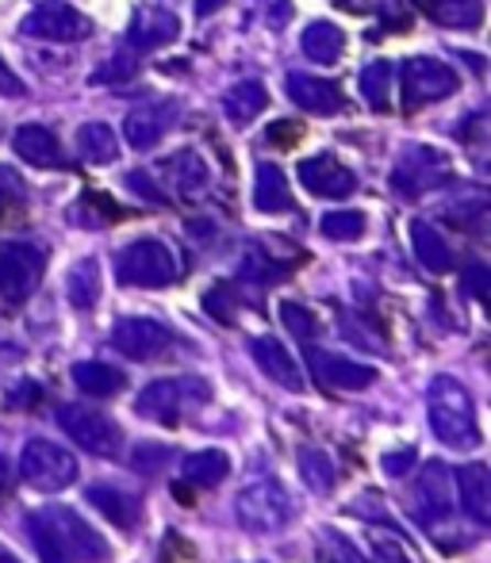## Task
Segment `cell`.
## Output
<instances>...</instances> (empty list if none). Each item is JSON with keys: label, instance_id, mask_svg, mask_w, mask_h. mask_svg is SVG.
<instances>
[{"label": "cell", "instance_id": "1", "mask_svg": "<svg viewBox=\"0 0 491 563\" xmlns=\"http://www.w3.org/2000/svg\"><path fill=\"white\" fill-rule=\"evenodd\" d=\"M426 418H430V430L438 433V441H446V445H454V449L480 445L477 407H472V395L461 379H454V376L430 379V391H426Z\"/></svg>", "mask_w": 491, "mask_h": 563}, {"label": "cell", "instance_id": "2", "mask_svg": "<svg viewBox=\"0 0 491 563\" xmlns=\"http://www.w3.org/2000/svg\"><path fill=\"white\" fill-rule=\"evenodd\" d=\"M211 402V387L200 376H165L150 379L134 399V410L157 426H181L188 415Z\"/></svg>", "mask_w": 491, "mask_h": 563}, {"label": "cell", "instance_id": "3", "mask_svg": "<svg viewBox=\"0 0 491 563\" xmlns=\"http://www.w3.org/2000/svg\"><path fill=\"white\" fill-rule=\"evenodd\" d=\"M177 253L162 238H139L116 257V276L127 288H170L177 280Z\"/></svg>", "mask_w": 491, "mask_h": 563}, {"label": "cell", "instance_id": "4", "mask_svg": "<svg viewBox=\"0 0 491 563\" xmlns=\"http://www.w3.org/2000/svg\"><path fill=\"white\" fill-rule=\"evenodd\" d=\"M234 518H239V526L253 537L281 533L292 521V498L276 479H258L239 490V498H234Z\"/></svg>", "mask_w": 491, "mask_h": 563}, {"label": "cell", "instance_id": "5", "mask_svg": "<svg viewBox=\"0 0 491 563\" xmlns=\"http://www.w3.org/2000/svg\"><path fill=\"white\" fill-rule=\"evenodd\" d=\"M58 426L66 430V438L74 445H81L85 452L100 460H120L123 456V430L100 410L85 407V402H66L58 410Z\"/></svg>", "mask_w": 491, "mask_h": 563}, {"label": "cell", "instance_id": "6", "mask_svg": "<svg viewBox=\"0 0 491 563\" xmlns=\"http://www.w3.org/2000/svg\"><path fill=\"white\" fill-rule=\"evenodd\" d=\"M449 180H454V162L441 150L407 146L392 169V192L403 196V200H418V196L434 192Z\"/></svg>", "mask_w": 491, "mask_h": 563}, {"label": "cell", "instance_id": "7", "mask_svg": "<svg viewBox=\"0 0 491 563\" xmlns=\"http://www.w3.org/2000/svg\"><path fill=\"white\" fill-rule=\"evenodd\" d=\"M20 475L28 487L43 490V495H54V490L74 487L77 479V460L69 449L54 445L46 438H31L20 452Z\"/></svg>", "mask_w": 491, "mask_h": 563}, {"label": "cell", "instance_id": "8", "mask_svg": "<svg viewBox=\"0 0 491 563\" xmlns=\"http://www.w3.org/2000/svg\"><path fill=\"white\" fill-rule=\"evenodd\" d=\"M46 273V253L31 242H8L0 245V303L20 307L35 296Z\"/></svg>", "mask_w": 491, "mask_h": 563}, {"label": "cell", "instance_id": "9", "mask_svg": "<svg viewBox=\"0 0 491 563\" xmlns=\"http://www.w3.org/2000/svg\"><path fill=\"white\" fill-rule=\"evenodd\" d=\"M20 35L43 38V43H81V38L92 35V20L85 12H77L74 4L43 0V4H35L23 15Z\"/></svg>", "mask_w": 491, "mask_h": 563}, {"label": "cell", "instance_id": "10", "mask_svg": "<svg viewBox=\"0 0 491 563\" xmlns=\"http://www.w3.org/2000/svg\"><path fill=\"white\" fill-rule=\"evenodd\" d=\"M400 85H403V104L415 112V108L438 104V100L454 97L457 74L438 58H411V62H403Z\"/></svg>", "mask_w": 491, "mask_h": 563}, {"label": "cell", "instance_id": "11", "mask_svg": "<svg viewBox=\"0 0 491 563\" xmlns=\"http://www.w3.org/2000/svg\"><path fill=\"white\" fill-rule=\"evenodd\" d=\"M43 518H46V526L54 529V537L62 541V549H66L74 560H85V563L112 560L108 541L77 510H69V506H51V510H43Z\"/></svg>", "mask_w": 491, "mask_h": 563}, {"label": "cell", "instance_id": "12", "mask_svg": "<svg viewBox=\"0 0 491 563\" xmlns=\"http://www.w3.org/2000/svg\"><path fill=\"white\" fill-rule=\"evenodd\" d=\"M108 341L131 361H157L173 345V330L157 319H120Z\"/></svg>", "mask_w": 491, "mask_h": 563}, {"label": "cell", "instance_id": "13", "mask_svg": "<svg viewBox=\"0 0 491 563\" xmlns=\"http://www.w3.org/2000/svg\"><path fill=\"white\" fill-rule=\"evenodd\" d=\"M454 514V475L446 464H426L415 479V518L423 526H438Z\"/></svg>", "mask_w": 491, "mask_h": 563}, {"label": "cell", "instance_id": "14", "mask_svg": "<svg viewBox=\"0 0 491 563\" xmlns=\"http://www.w3.org/2000/svg\"><path fill=\"white\" fill-rule=\"evenodd\" d=\"M299 180H304L307 192L323 196V200H346V196L358 192L353 169L330 154H315V157H307V162H299Z\"/></svg>", "mask_w": 491, "mask_h": 563}, {"label": "cell", "instance_id": "15", "mask_svg": "<svg viewBox=\"0 0 491 563\" xmlns=\"http://www.w3.org/2000/svg\"><path fill=\"white\" fill-rule=\"evenodd\" d=\"M181 35V20L170 12V8L162 4H139L131 15V27H127V46L131 51H162V46H170L173 38Z\"/></svg>", "mask_w": 491, "mask_h": 563}, {"label": "cell", "instance_id": "16", "mask_svg": "<svg viewBox=\"0 0 491 563\" xmlns=\"http://www.w3.org/2000/svg\"><path fill=\"white\" fill-rule=\"evenodd\" d=\"M177 115H181L177 100H150V104L134 108V112L123 119V139L131 142L134 150H154L157 142L170 134V126L177 123Z\"/></svg>", "mask_w": 491, "mask_h": 563}, {"label": "cell", "instance_id": "17", "mask_svg": "<svg viewBox=\"0 0 491 563\" xmlns=\"http://www.w3.org/2000/svg\"><path fill=\"white\" fill-rule=\"evenodd\" d=\"M312 372L330 391H365L369 384H377V368L350 361V356L323 353V349H312Z\"/></svg>", "mask_w": 491, "mask_h": 563}, {"label": "cell", "instance_id": "18", "mask_svg": "<svg viewBox=\"0 0 491 563\" xmlns=\"http://www.w3.org/2000/svg\"><path fill=\"white\" fill-rule=\"evenodd\" d=\"M250 353H253V364H258V368L265 372L276 387H284V391H304V387H307L299 361L276 338H253Z\"/></svg>", "mask_w": 491, "mask_h": 563}, {"label": "cell", "instance_id": "19", "mask_svg": "<svg viewBox=\"0 0 491 563\" xmlns=\"http://www.w3.org/2000/svg\"><path fill=\"white\" fill-rule=\"evenodd\" d=\"M284 92L296 108L312 115H335L342 112V89L327 77H315V74H288L284 81Z\"/></svg>", "mask_w": 491, "mask_h": 563}, {"label": "cell", "instance_id": "20", "mask_svg": "<svg viewBox=\"0 0 491 563\" xmlns=\"http://www.w3.org/2000/svg\"><path fill=\"white\" fill-rule=\"evenodd\" d=\"M454 490L461 498V510L469 514L477 526H491V472L488 464H469L457 472Z\"/></svg>", "mask_w": 491, "mask_h": 563}, {"label": "cell", "instance_id": "21", "mask_svg": "<svg viewBox=\"0 0 491 563\" xmlns=\"http://www.w3.org/2000/svg\"><path fill=\"white\" fill-rule=\"evenodd\" d=\"M12 150L35 169H62V146L58 134L43 123H23L12 139Z\"/></svg>", "mask_w": 491, "mask_h": 563}, {"label": "cell", "instance_id": "22", "mask_svg": "<svg viewBox=\"0 0 491 563\" xmlns=\"http://www.w3.org/2000/svg\"><path fill=\"white\" fill-rule=\"evenodd\" d=\"M411 250H415L418 265H423L426 273H449V268H454V250H449V242L441 238V230L434 223H426V219L411 223Z\"/></svg>", "mask_w": 491, "mask_h": 563}, {"label": "cell", "instance_id": "23", "mask_svg": "<svg viewBox=\"0 0 491 563\" xmlns=\"http://www.w3.org/2000/svg\"><path fill=\"white\" fill-rule=\"evenodd\" d=\"M227 472H231V460H227L223 449H200V452H188V456L181 460V479L196 490L219 487V483L227 479Z\"/></svg>", "mask_w": 491, "mask_h": 563}, {"label": "cell", "instance_id": "24", "mask_svg": "<svg viewBox=\"0 0 491 563\" xmlns=\"http://www.w3.org/2000/svg\"><path fill=\"white\" fill-rule=\"evenodd\" d=\"M299 51L315 62V66H330V62L342 58L346 51V31L330 20H315L307 23V31L299 35Z\"/></svg>", "mask_w": 491, "mask_h": 563}, {"label": "cell", "instance_id": "25", "mask_svg": "<svg viewBox=\"0 0 491 563\" xmlns=\"http://www.w3.org/2000/svg\"><path fill=\"white\" fill-rule=\"evenodd\" d=\"M165 173H170L173 188H177L185 200H196V196L208 192V162H204L196 150H181V154H173L170 162H165Z\"/></svg>", "mask_w": 491, "mask_h": 563}, {"label": "cell", "instance_id": "26", "mask_svg": "<svg viewBox=\"0 0 491 563\" xmlns=\"http://www.w3.org/2000/svg\"><path fill=\"white\" fill-rule=\"evenodd\" d=\"M253 208L265 211V216H281L292 208V188L276 165H258V177H253Z\"/></svg>", "mask_w": 491, "mask_h": 563}, {"label": "cell", "instance_id": "27", "mask_svg": "<svg viewBox=\"0 0 491 563\" xmlns=\"http://www.w3.org/2000/svg\"><path fill=\"white\" fill-rule=\"evenodd\" d=\"M426 15L441 27H457V31H472L484 23V4L480 0H418Z\"/></svg>", "mask_w": 491, "mask_h": 563}, {"label": "cell", "instance_id": "28", "mask_svg": "<svg viewBox=\"0 0 491 563\" xmlns=\"http://www.w3.org/2000/svg\"><path fill=\"white\" fill-rule=\"evenodd\" d=\"M265 108H269V89L261 81H239L223 92V112L231 123H239V126L253 123Z\"/></svg>", "mask_w": 491, "mask_h": 563}, {"label": "cell", "instance_id": "29", "mask_svg": "<svg viewBox=\"0 0 491 563\" xmlns=\"http://www.w3.org/2000/svg\"><path fill=\"white\" fill-rule=\"evenodd\" d=\"M85 498H89L92 510L105 514L112 526H120V529L139 526V498L127 495V490H120V487H89V495H85Z\"/></svg>", "mask_w": 491, "mask_h": 563}, {"label": "cell", "instance_id": "30", "mask_svg": "<svg viewBox=\"0 0 491 563\" xmlns=\"http://www.w3.org/2000/svg\"><path fill=\"white\" fill-rule=\"evenodd\" d=\"M66 299L77 311H92V307H97V299H100V261L97 257H81L66 273Z\"/></svg>", "mask_w": 491, "mask_h": 563}, {"label": "cell", "instance_id": "31", "mask_svg": "<svg viewBox=\"0 0 491 563\" xmlns=\"http://www.w3.org/2000/svg\"><path fill=\"white\" fill-rule=\"evenodd\" d=\"M77 154L89 165H112L120 154V139L108 123H85L77 126Z\"/></svg>", "mask_w": 491, "mask_h": 563}, {"label": "cell", "instance_id": "32", "mask_svg": "<svg viewBox=\"0 0 491 563\" xmlns=\"http://www.w3.org/2000/svg\"><path fill=\"white\" fill-rule=\"evenodd\" d=\"M74 384L81 387V391L97 395V399H108V395L120 391L127 379L120 368H112V364H105V361H81V364H74Z\"/></svg>", "mask_w": 491, "mask_h": 563}, {"label": "cell", "instance_id": "33", "mask_svg": "<svg viewBox=\"0 0 491 563\" xmlns=\"http://www.w3.org/2000/svg\"><path fill=\"white\" fill-rule=\"evenodd\" d=\"M392 81H395V69L392 62H369L365 69H361V92H365L369 108H377V112H388L392 108Z\"/></svg>", "mask_w": 491, "mask_h": 563}, {"label": "cell", "instance_id": "34", "mask_svg": "<svg viewBox=\"0 0 491 563\" xmlns=\"http://www.w3.org/2000/svg\"><path fill=\"white\" fill-rule=\"evenodd\" d=\"M299 475H304V483L315 495H330L338 479L335 464H330V456L323 449H299Z\"/></svg>", "mask_w": 491, "mask_h": 563}, {"label": "cell", "instance_id": "35", "mask_svg": "<svg viewBox=\"0 0 491 563\" xmlns=\"http://www.w3.org/2000/svg\"><path fill=\"white\" fill-rule=\"evenodd\" d=\"M319 230L330 242H358V238L365 234V216H361V211H327Z\"/></svg>", "mask_w": 491, "mask_h": 563}, {"label": "cell", "instance_id": "36", "mask_svg": "<svg viewBox=\"0 0 491 563\" xmlns=\"http://www.w3.org/2000/svg\"><path fill=\"white\" fill-rule=\"evenodd\" d=\"M28 529H31V541H35L39 560H43V563H74V556H69V552L62 549L58 537H54V529L46 526L43 514H35V518L28 521Z\"/></svg>", "mask_w": 491, "mask_h": 563}, {"label": "cell", "instance_id": "37", "mask_svg": "<svg viewBox=\"0 0 491 563\" xmlns=\"http://www.w3.org/2000/svg\"><path fill=\"white\" fill-rule=\"evenodd\" d=\"M369 549H372V560L377 563H415L407 552V544H403V537L388 533V529H372Z\"/></svg>", "mask_w": 491, "mask_h": 563}, {"label": "cell", "instance_id": "38", "mask_svg": "<svg viewBox=\"0 0 491 563\" xmlns=\"http://www.w3.org/2000/svg\"><path fill=\"white\" fill-rule=\"evenodd\" d=\"M204 311H208L211 319L223 322V327H231L234 311H239V296H234V284H216V288H208V296H204Z\"/></svg>", "mask_w": 491, "mask_h": 563}, {"label": "cell", "instance_id": "39", "mask_svg": "<svg viewBox=\"0 0 491 563\" xmlns=\"http://www.w3.org/2000/svg\"><path fill=\"white\" fill-rule=\"evenodd\" d=\"M281 319H284V327H288L292 334L304 341V345L319 334V322H315V314L307 311V307H299V303H281Z\"/></svg>", "mask_w": 491, "mask_h": 563}, {"label": "cell", "instance_id": "40", "mask_svg": "<svg viewBox=\"0 0 491 563\" xmlns=\"http://www.w3.org/2000/svg\"><path fill=\"white\" fill-rule=\"evenodd\" d=\"M250 8H253V15L273 31H281L284 23L292 20V0H250Z\"/></svg>", "mask_w": 491, "mask_h": 563}, {"label": "cell", "instance_id": "41", "mask_svg": "<svg viewBox=\"0 0 491 563\" xmlns=\"http://www.w3.org/2000/svg\"><path fill=\"white\" fill-rule=\"evenodd\" d=\"M8 208H15L23 216V185L15 173L0 169V223H8Z\"/></svg>", "mask_w": 491, "mask_h": 563}, {"label": "cell", "instance_id": "42", "mask_svg": "<svg viewBox=\"0 0 491 563\" xmlns=\"http://www.w3.org/2000/svg\"><path fill=\"white\" fill-rule=\"evenodd\" d=\"M165 460H170V445H139L131 452V464L139 467V472H162Z\"/></svg>", "mask_w": 491, "mask_h": 563}, {"label": "cell", "instance_id": "43", "mask_svg": "<svg viewBox=\"0 0 491 563\" xmlns=\"http://www.w3.org/2000/svg\"><path fill=\"white\" fill-rule=\"evenodd\" d=\"M134 74V62L131 58H112V62H105V69H92L89 74V85H108V81H127V77Z\"/></svg>", "mask_w": 491, "mask_h": 563}, {"label": "cell", "instance_id": "44", "mask_svg": "<svg viewBox=\"0 0 491 563\" xmlns=\"http://www.w3.org/2000/svg\"><path fill=\"white\" fill-rule=\"evenodd\" d=\"M127 188H134V192H139L142 200H150V203H165V196L157 192V185L150 180V173H142V169L127 173Z\"/></svg>", "mask_w": 491, "mask_h": 563}, {"label": "cell", "instance_id": "45", "mask_svg": "<svg viewBox=\"0 0 491 563\" xmlns=\"http://www.w3.org/2000/svg\"><path fill=\"white\" fill-rule=\"evenodd\" d=\"M465 291H469L472 299H484V291H488V268L484 265L465 268Z\"/></svg>", "mask_w": 491, "mask_h": 563}, {"label": "cell", "instance_id": "46", "mask_svg": "<svg viewBox=\"0 0 491 563\" xmlns=\"http://www.w3.org/2000/svg\"><path fill=\"white\" fill-rule=\"evenodd\" d=\"M330 552H335V563H365L353 552V544L346 537H330Z\"/></svg>", "mask_w": 491, "mask_h": 563}, {"label": "cell", "instance_id": "47", "mask_svg": "<svg viewBox=\"0 0 491 563\" xmlns=\"http://www.w3.org/2000/svg\"><path fill=\"white\" fill-rule=\"evenodd\" d=\"M265 139L269 142H281V146H284V142H296L299 139V126L296 123H273V126H269Z\"/></svg>", "mask_w": 491, "mask_h": 563}, {"label": "cell", "instance_id": "48", "mask_svg": "<svg viewBox=\"0 0 491 563\" xmlns=\"http://www.w3.org/2000/svg\"><path fill=\"white\" fill-rule=\"evenodd\" d=\"M411 464H415V452H411V449H403V452H392V456H384V467H388V472H392V475H395V472L403 475Z\"/></svg>", "mask_w": 491, "mask_h": 563}, {"label": "cell", "instance_id": "49", "mask_svg": "<svg viewBox=\"0 0 491 563\" xmlns=\"http://www.w3.org/2000/svg\"><path fill=\"white\" fill-rule=\"evenodd\" d=\"M0 89L8 92V97H23V85L15 81L12 74H8V66H4V58H0Z\"/></svg>", "mask_w": 491, "mask_h": 563}, {"label": "cell", "instance_id": "50", "mask_svg": "<svg viewBox=\"0 0 491 563\" xmlns=\"http://www.w3.org/2000/svg\"><path fill=\"white\" fill-rule=\"evenodd\" d=\"M338 4L350 8V12H380L388 0H338Z\"/></svg>", "mask_w": 491, "mask_h": 563}, {"label": "cell", "instance_id": "51", "mask_svg": "<svg viewBox=\"0 0 491 563\" xmlns=\"http://www.w3.org/2000/svg\"><path fill=\"white\" fill-rule=\"evenodd\" d=\"M223 4H227V0H196V15H200V20H208V15L219 12Z\"/></svg>", "mask_w": 491, "mask_h": 563}, {"label": "cell", "instance_id": "52", "mask_svg": "<svg viewBox=\"0 0 491 563\" xmlns=\"http://www.w3.org/2000/svg\"><path fill=\"white\" fill-rule=\"evenodd\" d=\"M8 490H12V467H8V460L0 456V498H4Z\"/></svg>", "mask_w": 491, "mask_h": 563}, {"label": "cell", "instance_id": "53", "mask_svg": "<svg viewBox=\"0 0 491 563\" xmlns=\"http://www.w3.org/2000/svg\"><path fill=\"white\" fill-rule=\"evenodd\" d=\"M0 563H23V560H15V556H12V552H8V549H0Z\"/></svg>", "mask_w": 491, "mask_h": 563}]
</instances>
